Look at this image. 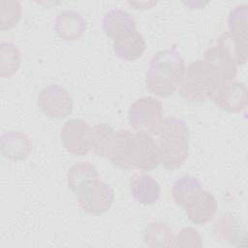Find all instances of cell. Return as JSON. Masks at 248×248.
I'll return each mask as SVG.
<instances>
[{"label":"cell","mask_w":248,"mask_h":248,"mask_svg":"<svg viewBox=\"0 0 248 248\" xmlns=\"http://www.w3.org/2000/svg\"><path fill=\"white\" fill-rule=\"evenodd\" d=\"M130 192L140 203L147 205L159 200L161 189L158 181L151 175L138 172L130 179Z\"/></svg>","instance_id":"4fadbf2b"},{"label":"cell","mask_w":248,"mask_h":248,"mask_svg":"<svg viewBox=\"0 0 248 248\" xmlns=\"http://www.w3.org/2000/svg\"><path fill=\"white\" fill-rule=\"evenodd\" d=\"M98 178L97 168L89 162H78L73 165L67 172L68 187L76 195Z\"/></svg>","instance_id":"ac0fdd59"},{"label":"cell","mask_w":248,"mask_h":248,"mask_svg":"<svg viewBox=\"0 0 248 248\" xmlns=\"http://www.w3.org/2000/svg\"><path fill=\"white\" fill-rule=\"evenodd\" d=\"M38 106L46 116L62 119L72 113L73 99L65 87L59 84H49L39 92Z\"/></svg>","instance_id":"8992f818"},{"label":"cell","mask_w":248,"mask_h":248,"mask_svg":"<svg viewBox=\"0 0 248 248\" xmlns=\"http://www.w3.org/2000/svg\"><path fill=\"white\" fill-rule=\"evenodd\" d=\"M54 28L60 39L66 42H75L83 36L87 22L80 13L74 10H63L55 18Z\"/></svg>","instance_id":"30bf717a"},{"label":"cell","mask_w":248,"mask_h":248,"mask_svg":"<svg viewBox=\"0 0 248 248\" xmlns=\"http://www.w3.org/2000/svg\"><path fill=\"white\" fill-rule=\"evenodd\" d=\"M218 203L214 195L204 191L188 208L185 209L187 217L194 225H204L211 221L217 211Z\"/></svg>","instance_id":"e0dca14e"},{"label":"cell","mask_w":248,"mask_h":248,"mask_svg":"<svg viewBox=\"0 0 248 248\" xmlns=\"http://www.w3.org/2000/svg\"><path fill=\"white\" fill-rule=\"evenodd\" d=\"M21 18V6L14 0L0 2V30L7 31L17 25Z\"/></svg>","instance_id":"7402d4cb"},{"label":"cell","mask_w":248,"mask_h":248,"mask_svg":"<svg viewBox=\"0 0 248 248\" xmlns=\"http://www.w3.org/2000/svg\"><path fill=\"white\" fill-rule=\"evenodd\" d=\"M212 231L217 239L234 246H239L240 241L244 242L246 238V230L242 222L230 212L219 216Z\"/></svg>","instance_id":"7c38bea8"},{"label":"cell","mask_w":248,"mask_h":248,"mask_svg":"<svg viewBox=\"0 0 248 248\" xmlns=\"http://www.w3.org/2000/svg\"><path fill=\"white\" fill-rule=\"evenodd\" d=\"M227 82L230 80L215 63L204 58L198 59L186 69L178 93L189 104H202Z\"/></svg>","instance_id":"6da1fadb"},{"label":"cell","mask_w":248,"mask_h":248,"mask_svg":"<svg viewBox=\"0 0 248 248\" xmlns=\"http://www.w3.org/2000/svg\"><path fill=\"white\" fill-rule=\"evenodd\" d=\"M130 162L132 169L144 171L152 170L158 167L160 164L158 145L149 134L133 133Z\"/></svg>","instance_id":"ba28073f"},{"label":"cell","mask_w":248,"mask_h":248,"mask_svg":"<svg viewBox=\"0 0 248 248\" xmlns=\"http://www.w3.org/2000/svg\"><path fill=\"white\" fill-rule=\"evenodd\" d=\"M202 192V185L197 178L191 175H182L174 181L171 196L176 205L186 209L199 199Z\"/></svg>","instance_id":"5bb4252c"},{"label":"cell","mask_w":248,"mask_h":248,"mask_svg":"<svg viewBox=\"0 0 248 248\" xmlns=\"http://www.w3.org/2000/svg\"><path fill=\"white\" fill-rule=\"evenodd\" d=\"M146 48L144 37L138 31L128 32L113 41V50L115 54L127 61L140 58Z\"/></svg>","instance_id":"2e32d148"},{"label":"cell","mask_w":248,"mask_h":248,"mask_svg":"<svg viewBox=\"0 0 248 248\" xmlns=\"http://www.w3.org/2000/svg\"><path fill=\"white\" fill-rule=\"evenodd\" d=\"M2 155L13 161L25 160L32 151V141L28 135L19 131H8L0 138Z\"/></svg>","instance_id":"8fae6325"},{"label":"cell","mask_w":248,"mask_h":248,"mask_svg":"<svg viewBox=\"0 0 248 248\" xmlns=\"http://www.w3.org/2000/svg\"><path fill=\"white\" fill-rule=\"evenodd\" d=\"M156 135L160 164L170 170L180 168L189 155L190 131L186 123L176 117L165 118Z\"/></svg>","instance_id":"3957f363"},{"label":"cell","mask_w":248,"mask_h":248,"mask_svg":"<svg viewBox=\"0 0 248 248\" xmlns=\"http://www.w3.org/2000/svg\"><path fill=\"white\" fill-rule=\"evenodd\" d=\"M202 237L193 227L182 228L175 236V247H202Z\"/></svg>","instance_id":"603a6c76"},{"label":"cell","mask_w":248,"mask_h":248,"mask_svg":"<svg viewBox=\"0 0 248 248\" xmlns=\"http://www.w3.org/2000/svg\"><path fill=\"white\" fill-rule=\"evenodd\" d=\"M142 239L148 247H175V234L165 222L148 224L143 230Z\"/></svg>","instance_id":"d6986e66"},{"label":"cell","mask_w":248,"mask_h":248,"mask_svg":"<svg viewBox=\"0 0 248 248\" xmlns=\"http://www.w3.org/2000/svg\"><path fill=\"white\" fill-rule=\"evenodd\" d=\"M247 24H248V6L247 4L238 5L233 8L228 17V25L230 33L237 41L248 44L247 37Z\"/></svg>","instance_id":"44dd1931"},{"label":"cell","mask_w":248,"mask_h":248,"mask_svg":"<svg viewBox=\"0 0 248 248\" xmlns=\"http://www.w3.org/2000/svg\"><path fill=\"white\" fill-rule=\"evenodd\" d=\"M212 102L221 109L236 113L247 108V87L245 83L232 80L224 83L211 98Z\"/></svg>","instance_id":"9c48e42d"},{"label":"cell","mask_w":248,"mask_h":248,"mask_svg":"<svg viewBox=\"0 0 248 248\" xmlns=\"http://www.w3.org/2000/svg\"><path fill=\"white\" fill-rule=\"evenodd\" d=\"M163 116V107L159 100L141 97L131 104L128 117L131 126L138 132L156 135Z\"/></svg>","instance_id":"277c9868"},{"label":"cell","mask_w":248,"mask_h":248,"mask_svg":"<svg viewBox=\"0 0 248 248\" xmlns=\"http://www.w3.org/2000/svg\"><path fill=\"white\" fill-rule=\"evenodd\" d=\"M103 29L108 37L113 41L123 34L137 31L136 21L127 11L112 9L103 17Z\"/></svg>","instance_id":"9a60e30c"},{"label":"cell","mask_w":248,"mask_h":248,"mask_svg":"<svg viewBox=\"0 0 248 248\" xmlns=\"http://www.w3.org/2000/svg\"><path fill=\"white\" fill-rule=\"evenodd\" d=\"M183 58L174 49L156 52L149 63L145 85L147 90L161 98H169L177 90L185 75Z\"/></svg>","instance_id":"7a4b0ae2"},{"label":"cell","mask_w":248,"mask_h":248,"mask_svg":"<svg viewBox=\"0 0 248 248\" xmlns=\"http://www.w3.org/2000/svg\"><path fill=\"white\" fill-rule=\"evenodd\" d=\"M60 139L68 152L75 156H83L92 150L93 128L82 119L71 118L64 123Z\"/></svg>","instance_id":"5b68a950"},{"label":"cell","mask_w":248,"mask_h":248,"mask_svg":"<svg viewBox=\"0 0 248 248\" xmlns=\"http://www.w3.org/2000/svg\"><path fill=\"white\" fill-rule=\"evenodd\" d=\"M77 197L80 208L91 215L106 213L114 201V193L111 187L99 179L84 187Z\"/></svg>","instance_id":"52a82bcc"},{"label":"cell","mask_w":248,"mask_h":248,"mask_svg":"<svg viewBox=\"0 0 248 248\" xmlns=\"http://www.w3.org/2000/svg\"><path fill=\"white\" fill-rule=\"evenodd\" d=\"M21 64L19 49L13 43L2 42L0 45V76L10 78L15 75Z\"/></svg>","instance_id":"ffe728a7"}]
</instances>
